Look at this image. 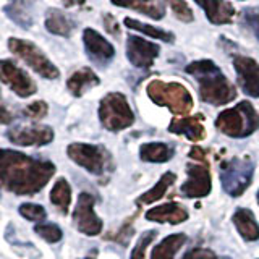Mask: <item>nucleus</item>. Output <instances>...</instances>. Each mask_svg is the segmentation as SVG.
Instances as JSON below:
<instances>
[{
    "label": "nucleus",
    "mask_w": 259,
    "mask_h": 259,
    "mask_svg": "<svg viewBox=\"0 0 259 259\" xmlns=\"http://www.w3.org/2000/svg\"><path fill=\"white\" fill-rule=\"evenodd\" d=\"M84 259H93V257H84Z\"/></svg>",
    "instance_id": "nucleus-40"
},
{
    "label": "nucleus",
    "mask_w": 259,
    "mask_h": 259,
    "mask_svg": "<svg viewBox=\"0 0 259 259\" xmlns=\"http://www.w3.org/2000/svg\"><path fill=\"white\" fill-rule=\"evenodd\" d=\"M47 112H49L47 104L44 101H36V102L29 104L28 107L24 109V115L29 117L31 120H40V118H44L47 115Z\"/></svg>",
    "instance_id": "nucleus-34"
},
{
    "label": "nucleus",
    "mask_w": 259,
    "mask_h": 259,
    "mask_svg": "<svg viewBox=\"0 0 259 259\" xmlns=\"http://www.w3.org/2000/svg\"><path fill=\"white\" fill-rule=\"evenodd\" d=\"M168 4L170 10L175 15L177 20H180L183 23H193L194 21V13L191 10V7L185 2V0H165Z\"/></svg>",
    "instance_id": "nucleus-31"
},
{
    "label": "nucleus",
    "mask_w": 259,
    "mask_h": 259,
    "mask_svg": "<svg viewBox=\"0 0 259 259\" xmlns=\"http://www.w3.org/2000/svg\"><path fill=\"white\" fill-rule=\"evenodd\" d=\"M94 196L89 193H81L78 196L76 207L73 210V224L76 230L88 237H96L102 232V221L94 212Z\"/></svg>",
    "instance_id": "nucleus-9"
},
{
    "label": "nucleus",
    "mask_w": 259,
    "mask_h": 259,
    "mask_svg": "<svg viewBox=\"0 0 259 259\" xmlns=\"http://www.w3.org/2000/svg\"><path fill=\"white\" fill-rule=\"evenodd\" d=\"M54 130L47 125H18L7 133L8 141L16 146H46L54 141Z\"/></svg>",
    "instance_id": "nucleus-15"
},
{
    "label": "nucleus",
    "mask_w": 259,
    "mask_h": 259,
    "mask_svg": "<svg viewBox=\"0 0 259 259\" xmlns=\"http://www.w3.org/2000/svg\"><path fill=\"white\" fill-rule=\"evenodd\" d=\"M188 210H186L182 204L178 202H165V204H160L157 207H152L146 212V219L152 222H159V224H172L178 225L183 224L185 221H188Z\"/></svg>",
    "instance_id": "nucleus-17"
},
{
    "label": "nucleus",
    "mask_w": 259,
    "mask_h": 259,
    "mask_svg": "<svg viewBox=\"0 0 259 259\" xmlns=\"http://www.w3.org/2000/svg\"><path fill=\"white\" fill-rule=\"evenodd\" d=\"M12 120H13L12 112L5 107L4 102H2V99H0V125H8Z\"/></svg>",
    "instance_id": "nucleus-37"
},
{
    "label": "nucleus",
    "mask_w": 259,
    "mask_h": 259,
    "mask_svg": "<svg viewBox=\"0 0 259 259\" xmlns=\"http://www.w3.org/2000/svg\"><path fill=\"white\" fill-rule=\"evenodd\" d=\"M186 182L182 185V193L185 198L198 199L204 198L212 190V180L207 164L201 162H188L186 164Z\"/></svg>",
    "instance_id": "nucleus-10"
},
{
    "label": "nucleus",
    "mask_w": 259,
    "mask_h": 259,
    "mask_svg": "<svg viewBox=\"0 0 259 259\" xmlns=\"http://www.w3.org/2000/svg\"><path fill=\"white\" fill-rule=\"evenodd\" d=\"M174 146L167 143H144L140 148V157L144 162L152 164H164L174 157Z\"/></svg>",
    "instance_id": "nucleus-23"
},
{
    "label": "nucleus",
    "mask_w": 259,
    "mask_h": 259,
    "mask_svg": "<svg viewBox=\"0 0 259 259\" xmlns=\"http://www.w3.org/2000/svg\"><path fill=\"white\" fill-rule=\"evenodd\" d=\"M62 2H63L65 7L70 8V7H79V5H83L86 0H62Z\"/></svg>",
    "instance_id": "nucleus-38"
},
{
    "label": "nucleus",
    "mask_w": 259,
    "mask_h": 259,
    "mask_svg": "<svg viewBox=\"0 0 259 259\" xmlns=\"http://www.w3.org/2000/svg\"><path fill=\"white\" fill-rule=\"evenodd\" d=\"M256 198H257V204H259V190H257V194H256Z\"/></svg>",
    "instance_id": "nucleus-39"
},
{
    "label": "nucleus",
    "mask_w": 259,
    "mask_h": 259,
    "mask_svg": "<svg viewBox=\"0 0 259 259\" xmlns=\"http://www.w3.org/2000/svg\"><path fill=\"white\" fill-rule=\"evenodd\" d=\"M115 7L130 8L151 20H162L165 16L164 0H110Z\"/></svg>",
    "instance_id": "nucleus-20"
},
{
    "label": "nucleus",
    "mask_w": 259,
    "mask_h": 259,
    "mask_svg": "<svg viewBox=\"0 0 259 259\" xmlns=\"http://www.w3.org/2000/svg\"><path fill=\"white\" fill-rule=\"evenodd\" d=\"M51 202L62 214L68 212V207L71 202V188H70V183L65 180V178H59V180L55 182V185L52 186Z\"/></svg>",
    "instance_id": "nucleus-28"
},
{
    "label": "nucleus",
    "mask_w": 259,
    "mask_h": 259,
    "mask_svg": "<svg viewBox=\"0 0 259 259\" xmlns=\"http://www.w3.org/2000/svg\"><path fill=\"white\" fill-rule=\"evenodd\" d=\"M182 259H217V254L207 248H193L188 253H185Z\"/></svg>",
    "instance_id": "nucleus-36"
},
{
    "label": "nucleus",
    "mask_w": 259,
    "mask_h": 259,
    "mask_svg": "<svg viewBox=\"0 0 259 259\" xmlns=\"http://www.w3.org/2000/svg\"><path fill=\"white\" fill-rule=\"evenodd\" d=\"M123 24L128 29L138 31V32H141V34H146V36H149L152 39H159V40H162V42L170 44V42H174V40H175L174 32H170L167 29H162L159 26H152V24L141 23V21H138L135 18H130V16H126V18L123 20Z\"/></svg>",
    "instance_id": "nucleus-26"
},
{
    "label": "nucleus",
    "mask_w": 259,
    "mask_h": 259,
    "mask_svg": "<svg viewBox=\"0 0 259 259\" xmlns=\"http://www.w3.org/2000/svg\"><path fill=\"white\" fill-rule=\"evenodd\" d=\"M186 243L185 233H174L162 240L159 245L152 249L151 259H174L180 248Z\"/></svg>",
    "instance_id": "nucleus-24"
},
{
    "label": "nucleus",
    "mask_w": 259,
    "mask_h": 259,
    "mask_svg": "<svg viewBox=\"0 0 259 259\" xmlns=\"http://www.w3.org/2000/svg\"><path fill=\"white\" fill-rule=\"evenodd\" d=\"M224 259H232V257H224Z\"/></svg>",
    "instance_id": "nucleus-41"
},
{
    "label": "nucleus",
    "mask_w": 259,
    "mask_h": 259,
    "mask_svg": "<svg viewBox=\"0 0 259 259\" xmlns=\"http://www.w3.org/2000/svg\"><path fill=\"white\" fill-rule=\"evenodd\" d=\"M34 0H12L5 7V13L10 20H13L21 28H31L32 16H31V5Z\"/></svg>",
    "instance_id": "nucleus-25"
},
{
    "label": "nucleus",
    "mask_w": 259,
    "mask_h": 259,
    "mask_svg": "<svg viewBox=\"0 0 259 259\" xmlns=\"http://www.w3.org/2000/svg\"><path fill=\"white\" fill-rule=\"evenodd\" d=\"M185 71L198 81L199 99L206 104L221 107L237 99V88H235L219 65L209 59H201L188 63Z\"/></svg>",
    "instance_id": "nucleus-2"
},
{
    "label": "nucleus",
    "mask_w": 259,
    "mask_h": 259,
    "mask_svg": "<svg viewBox=\"0 0 259 259\" xmlns=\"http://www.w3.org/2000/svg\"><path fill=\"white\" fill-rule=\"evenodd\" d=\"M194 2L204 10L207 21L215 26L232 24L237 16L235 7L227 0H194Z\"/></svg>",
    "instance_id": "nucleus-16"
},
{
    "label": "nucleus",
    "mask_w": 259,
    "mask_h": 259,
    "mask_svg": "<svg viewBox=\"0 0 259 259\" xmlns=\"http://www.w3.org/2000/svg\"><path fill=\"white\" fill-rule=\"evenodd\" d=\"M232 222L240 237L245 241H257L259 240V225L256 222L254 214L249 209L238 207L232 215Z\"/></svg>",
    "instance_id": "nucleus-21"
},
{
    "label": "nucleus",
    "mask_w": 259,
    "mask_h": 259,
    "mask_svg": "<svg viewBox=\"0 0 259 259\" xmlns=\"http://www.w3.org/2000/svg\"><path fill=\"white\" fill-rule=\"evenodd\" d=\"M254 164L249 157H233L221 164L222 190L232 198H238L246 191L253 180Z\"/></svg>",
    "instance_id": "nucleus-6"
},
{
    "label": "nucleus",
    "mask_w": 259,
    "mask_h": 259,
    "mask_svg": "<svg viewBox=\"0 0 259 259\" xmlns=\"http://www.w3.org/2000/svg\"><path fill=\"white\" fill-rule=\"evenodd\" d=\"M83 44L88 59L97 67H107L115 57V47L93 28H86L83 31Z\"/></svg>",
    "instance_id": "nucleus-14"
},
{
    "label": "nucleus",
    "mask_w": 259,
    "mask_h": 259,
    "mask_svg": "<svg viewBox=\"0 0 259 259\" xmlns=\"http://www.w3.org/2000/svg\"><path fill=\"white\" fill-rule=\"evenodd\" d=\"M175 180H177V175L174 172H165L149 191L143 193L141 196L138 198V204H152V202H156L160 198H164L167 190L175 183Z\"/></svg>",
    "instance_id": "nucleus-27"
},
{
    "label": "nucleus",
    "mask_w": 259,
    "mask_h": 259,
    "mask_svg": "<svg viewBox=\"0 0 259 259\" xmlns=\"http://www.w3.org/2000/svg\"><path fill=\"white\" fill-rule=\"evenodd\" d=\"M0 81L20 97L36 94L37 86L26 71L12 60H0Z\"/></svg>",
    "instance_id": "nucleus-12"
},
{
    "label": "nucleus",
    "mask_w": 259,
    "mask_h": 259,
    "mask_svg": "<svg viewBox=\"0 0 259 259\" xmlns=\"http://www.w3.org/2000/svg\"><path fill=\"white\" fill-rule=\"evenodd\" d=\"M34 232L47 243H59L63 238V232L57 224H36Z\"/></svg>",
    "instance_id": "nucleus-30"
},
{
    "label": "nucleus",
    "mask_w": 259,
    "mask_h": 259,
    "mask_svg": "<svg viewBox=\"0 0 259 259\" xmlns=\"http://www.w3.org/2000/svg\"><path fill=\"white\" fill-rule=\"evenodd\" d=\"M18 212H20L21 217L26 219V221H32V222L44 221L46 215H47L44 206L32 204V202H24V204H21L20 209H18Z\"/></svg>",
    "instance_id": "nucleus-33"
},
{
    "label": "nucleus",
    "mask_w": 259,
    "mask_h": 259,
    "mask_svg": "<svg viewBox=\"0 0 259 259\" xmlns=\"http://www.w3.org/2000/svg\"><path fill=\"white\" fill-rule=\"evenodd\" d=\"M240 24L241 29L251 36L254 40H259V8L249 7L243 8L240 13Z\"/></svg>",
    "instance_id": "nucleus-29"
},
{
    "label": "nucleus",
    "mask_w": 259,
    "mask_h": 259,
    "mask_svg": "<svg viewBox=\"0 0 259 259\" xmlns=\"http://www.w3.org/2000/svg\"><path fill=\"white\" fill-rule=\"evenodd\" d=\"M168 132L174 135H183L193 143H199L206 138V128L202 125V115L174 118L168 125Z\"/></svg>",
    "instance_id": "nucleus-18"
},
{
    "label": "nucleus",
    "mask_w": 259,
    "mask_h": 259,
    "mask_svg": "<svg viewBox=\"0 0 259 259\" xmlns=\"http://www.w3.org/2000/svg\"><path fill=\"white\" fill-rule=\"evenodd\" d=\"M233 68H235V73H237V81L241 91L246 96L257 99L259 97V63L253 57L235 55Z\"/></svg>",
    "instance_id": "nucleus-13"
},
{
    "label": "nucleus",
    "mask_w": 259,
    "mask_h": 259,
    "mask_svg": "<svg viewBox=\"0 0 259 259\" xmlns=\"http://www.w3.org/2000/svg\"><path fill=\"white\" fill-rule=\"evenodd\" d=\"M99 83H101L99 76L91 68L83 67L76 70L75 73H71V76L67 79V88L75 97H81L86 91H89V89L97 86Z\"/></svg>",
    "instance_id": "nucleus-22"
},
{
    "label": "nucleus",
    "mask_w": 259,
    "mask_h": 259,
    "mask_svg": "<svg viewBox=\"0 0 259 259\" xmlns=\"http://www.w3.org/2000/svg\"><path fill=\"white\" fill-rule=\"evenodd\" d=\"M160 54V46L141 36L128 34L126 37V59L136 68L149 70Z\"/></svg>",
    "instance_id": "nucleus-11"
},
{
    "label": "nucleus",
    "mask_w": 259,
    "mask_h": 259,
    "mask_svg": "<svg viewBox=\"0 0 259 259\" xmlns=\"http://www.w3.org/2000/svg\"><path fill=\"white\" fill-rule=\"evenodd\" d=\"M8 49L13 55L21 59L29 68L34 70L37 75H40L46 79H57L60 76V71L55 65L47 59V55L40 49L20 37H10L8 39Z\"/></svg>",
    "instance_id": "nucleus-8"
},
{
    "label": "nucleus",
    "mask_w": 259,
    "mask_h": 259,
    "mask_svg": "<svg viewBox=\"0 0 259 259\" xmlns=\"http://www.w3.org/2000/svg\"><path fill=\"white\" fill-rule=\"evenodd\" d=\"M55 174L51 160H39L13 149H0V188L15 194L39 193Z\"/></svg>",
    "instance_id": "nucleus-1"
},
{
    "label": "nucleus",
    "mask_w": 259,
    "mask_h": 259,
    "mask_svg": "<svg viewBox=\"0 0 259 259\" xmlns=\"http://www.w3.org/2000/svg\"><path fill=\"white\" fill-rule=\"evenodd\" d=\"M102 21H104V28H105V31H107L110 36H113V37H118V36H120V32H121L120 24H118L117 18H115V16H113L112 13H104Z\"/></svg>",
    "instance_id": "nucleus-35"
},
{
    "label": "nucleus",
    "mask_w": 259,
    "mask_h": 259,
    "mask_svg": "<svg viewBox=\"0 0 259 259\" xmlns=\"http://www.w3.org/2000/svg\"><path fill=\"white\" fill-rule=\"evenodd\" d=\"M149 99L159 105V107H167L174 115H188L191 112L194 101L190 91L182 83H167L162 79H152L146 88Z\"/></svg>",
    "instance_id": "nucleus-4"
},
{
    "label": "nucleus",
    "mask_w": 259,
    "mask_h": 259,
    "mask_svg": "<svg viewBox=\"0 0 259 259\" xmlns=\"http://www.w3.org/2000/svg\"><path fill=\"white\" fill-rule=\"evenodd\" d=\"M99 120L109 132H121L135 123V112L130 102L121 93H109L99 104Z\"/></svg>",
    "instance_id": "nucleus-5"
},
{
    "label": "nucleus",
    "mask_w": 259,
    "mask_h": 259,
    "mask_svg": "<svg viewBox=\"0 0 259 259\" xmlns=\"http://www.w3.org/2000/svg\"><path fill=\"white\" fill-rule=\"evenodd\" d=\"M46 29L51 34L60 37H70L73 31L76 29V21L71 18L68 13H65L60 8H49L46 12Z\"/></svg>",
    "instance_id": "nucleus-19"
},
{
    "label": "nucleus",
    "mask_w": 259,
    "mask_h": 259,
    "mask_svg": "<svg viewBox=\"0 0 259 259\" xmlns=\"http://www.w3.org/2000/svg\"><path fill=\"white\" fill-rule=\"evenodd\" d=\"M215 128L225 136L246 138L259 130V113L248 101L238 102L235 107L225 109L215 118Z\"/></svg>",
    "instance_id": "nucleus-3"
},
{
    "label": "nucleus",
    "mask_w": 259,
    "mask_h": 259,
    "mask_svg": "<svg viewBox=\"0 0 259 259\" xmlns=\"http://www.w3.org/2000/svg\"><path fill=\"white\" fill-rule=\"evenodd\" d=\"M157 230H146L143 232V235L138 238L135 248L132 249V254H130V259H146V248H148L152 240L156 238Z\"/></svg>",
    "instance_id": "nucleus-32"
},
{
    "label": "nucleus",
    "mask_w": 259,
    "mask_h": 259,
    "mask_svg": "<svg viewBox=\"0 0 259 259\" xmlns=\"http://www.w3.org/2000/svg\"><path fill=\"white\" fill-rule=\"evenodd\" d=\"M68 157L93 175H104L112 170L110 152L101 144L71 143L67 148Z\"/></svg>",
    "instance_id": "nucleus-7"
}]
</instances>
